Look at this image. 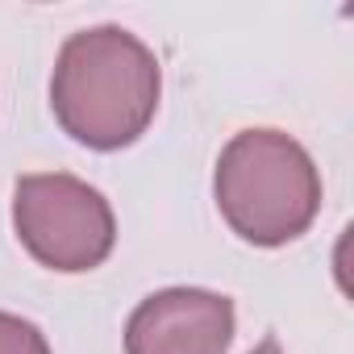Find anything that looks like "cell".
<instances>
[{
    "label": "cell",
    "mask_w": 354,
    "mask_h": 354,
    "mask_svg": "<svg viewBox=\"0 0 354 354\" xmlns=\"http://www.w3.org/2000/svg\"><path fill=\"white\" fill-rule=\"evenodd\" d=\"M234 300L209 288H162L125 321V354H225L234 342Z\"/></svg>",
    "instance_id": "277c9868"
},
{
    "label": "cell",
    "mask_w": 354,
    "mask_h": 354,
    "mask_svg": "<svg viewBox=\"0 0 354 354\" xmlns=\"http://www.w3.org/2000/svg\"><path fill=\"white\" fill-rule=\"evenodd\" d=\"M0 354H50V342L34 321L0 313Z\"/></svg>",
    "instance_id": "5b68a950"
},
{
    "label": "cell",
    "mask_w": 354,
    "mask_h": 354,
    "mask_svg": "<svg viewBox=\"0 0 354 354\" xmlns=\"http://www.w3.org/2000/svg\"><path fill=\"white\" fill-rule=\"evenodd\" d=\"M250 354H283V346H279V337H271V333H267V337H263Z\"/></svg>",
    "instance_id": "8992f818"
},
{
    "label": "cell",
    "mask_w": 354,
    "mask_h": 354,
    "mask_svg": "<svg viewBox=\"0 0 354 354\" xmlns=\"http://www.w3.org/2000/svg\"><path fill=\"white\" fill-rule=\"evenodd\" d=\"M213 196L242 242L288 246L321 213V171L292 133L242 129L217 158Z\"/></svg>",
    "instance_id": "7a4b0ae2"
},
{
    "label": "cell",
    "mask_w": 354,
    "mask_h": 354,
    "mask_svg": "<svg viewBox=\"0 0 354 354\" xmlns=\"http://www.w3.org/2000/svg\"><path fill=\"white\" fill-rule=\"evenodd\" d=\"M158 92L162 75L154 50L121 26L71 34L50 75L55 121L88 150L138 142L158 113Z\"/></svg>",
    "instance_id": "6da1fadb"
},
{
    "label": "cell",
    "mask_w": 354,
    "mask_h": 354,
    "mask_svg": "<svg viewBox=\"0 0 354 354\" xmlns=\"http://www.w3.org/2000/svg\"><path fill=\"white\" fill-rule=\"evenodd\" d=\"M13 230L21 246L59 275L100 267L117 242V217L104 192L67 171L21 175L13 184Z\"/></svg>",
    "instance_id": "3957f363"
}]
</instances>
